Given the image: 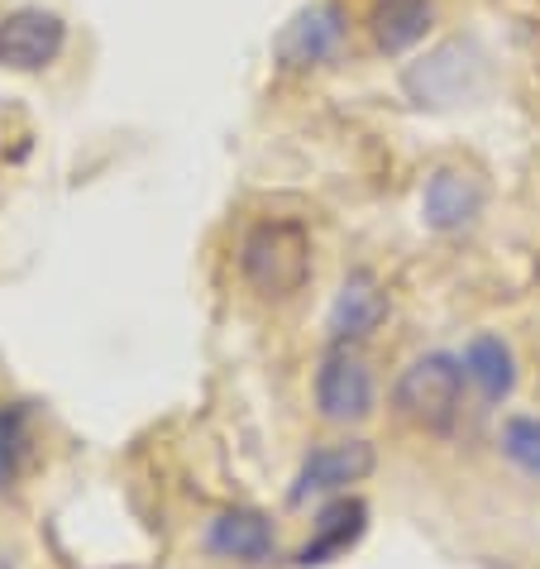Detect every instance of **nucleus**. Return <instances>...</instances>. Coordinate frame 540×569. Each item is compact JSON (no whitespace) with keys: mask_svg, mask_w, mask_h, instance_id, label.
I'll list each match as a JSON object with an SVG mask.
<instances>
[{"mask_svg":"<svg viewBox=\"0 0 540 569\" xmlns=\"http://www.w3.org/2000/svg\"><path fill=\"white\" fill-rule=\"evenodd\" d=\"M464 359L450 355V350H431V355H417L397 373L392 383V407L397 417L417 431H450L459 421V407H464Z\"/></svg>","mask_w":540,"mask_h":569,"instance_id":"nucleus-3","label":"nucleus"},{"mask_svg":"<svg viewBox=\"0 0 540 569\" xmlns=\"http://www.w3.org/2000/svg\"><path fill=\"white\" fill-rule=\"evenodd\" d=\"M72 29L58 10L49 6H20L0 14V68L6 72H49L58 68V58L68 53Z\"/></svg>","mask_w":540,"mask_h":569,"instance_id":"nucleus-7","label":"nucleus"},{"mask_svg":"<svg viewBox=\"0 0 540 569\" xmlns=\"http://www.w3.org/2000/svg\"><path fill=\"white\" fill-rule=\"evenodd\" d=\"M354 34V14L344 0H307L288 14V24L273 34V68L282 77H311L336 68Z\"/></svg>","mask_w":540,"mask_h":569,"instance_id":"nucleus-4","label":"nucleus"},{"mask_svg":"<svg viewBox=\"0 0 540 569\" xmlns=\"http://www.w3.org/2000/svg\"><path fill=\"white\" fill-rule=\"evenodd\" d=\"M440 24V0H373L363 14L373 49L383 58H402L411 49H421Z\"/></svg>","mask_w":540,"mask_h":569,"instance_id":"nucleus-11","label":"nucleus"},{"mask_svg":"<svg viewBox=\"0 0 540 569\" xmlns=\"http://www.w3.org/2000/svg\"><path fill=\"white\" fill-rule=\"evenodd\" d=\"M363 531H369V508H363V498H326V508L321 517H316V531H311V541L297 550L292 565L297 569H316V565H330V560H340L344 550H354L363 541Z\"/></svg>","mask_w":540,"mask_h":569,"instance_id":"nucleus-12","label":"nucleus"},{"mask_svg":"<svg viewBox=\"0 0 540 569\" xmlns=\"http://www.w3.org/2000/svg\"><path fill=\"white\" fill-rule=\"evenodd\" d=\"M459 359H464V378H469V388L479 392L483 407H498L517 392V355L502 336L479 330V336L459 350Z\"/></svg>","mask_w":540,"mask_h":569,"instance_id":"nucleus-13","label":"nucleus"},{"mask_svg":"<svg viewBox=\"0 0 540 569\" xmlns=\"http://www.w3.org/2000/svg\"><path fill=\"white\" fill-rule=\"evenodd\" d=\"M20 469V417H0V493L14 483Z\"/></svg>","mask_w":540,"mask_h":569,"instance_id":"nucleus-15","label":"nucleus"},{"mask_svg":"<svg viewBox=\"0 0 540 569\" xmlns=\"http://www.w3.org/2000/svg\"><path fill=\"white\" fill-rule=\"evenodd\" d=\"M201 550L211 560L226 565H268L278 560V531L273 517L259 508H226L206 521L201 531Z\"/></svg>","mask_w":540,"mask_h":569,"instance_id":"nucleus-10","label":"nucleus"},{"mask_svg":"<svg viewBox=\"0 0 540 569\" xmlns=\"http://www.w3.org/2000/svg\"><path fill=\"white\" fill-rule=\"evenodd\" d=\"M498 450L517 473H527V479L540 483V417H531V412L507 417L498 431Z\"/></svg>","mask_w":540,"mask_h":569,"instance_id":"nucleus-14","label":"nucleus"},{"mask_svg":"<svg viewBox=\"0 0 540 569\" xmlns=\"http://www.w3.org/2000/svg\"><path fill=\"white\" fill-rule=\"evenodd\" d=\"M488 211L483 172L464 163H436L421 182V226L431 234H469Z\"/></svg>","mask_w":540,"mask_h":569,"instance_id":"nucleus-8","label":"nucleus"},{"mask_svg":"<svg viewBox=\"0 0 540 569\" xmlns=\"http://www.w3.org/2000/svg\"><path fill=\"white\" fill-rule=\"evenodd\" d=\"M240 278L263 302L297 297L311 282V230L292 216L253 220L240 240Z\"/></svg>","mask_w":540,"mask_h":569,"instance_id":"nucleus-1","label":"nucleus"},{"mask_svg":"<svg viewBox=\"0 0 540 569\" xmlns=\"http://www.w3.org/2000/svg\"><path fill=\"white\" fill-rule=\"evenodd\" d=\"M378 407L373 369L354 345H330V355L316 369V412L326 426H363Z\"/></svg>","mask_w":540,"mask_h":569,"instance_id":"nucleus-6","label":"nucleus"},{"mask_svg":"<svg viewBox=\"0 0 540 569\" xmlns=\"http://www.w3.org/2000/svg\"><path fill=\"white\" fill-rule=\"evenodd\" d=\"M378 469V446L363 436H344V440H321V446L307 450L297 479L288 488L292 508H307L311 498H340L354 483H363Z\"/></svg>","mask_w":540,"mask_h":569,"instance_id":"nucleus-5","label":"nucleus"},{"mask_svg":"<svg viewBox=\"0 0 540 569\" xmlns=\"http://www.w3.org/2000/svg\"><path fill=\"white\" fill-rule=\"evenodd\" d=\"M392 316V297L378 282L373 268H354L344 273V282L336 288V302L326 311V336L330 345H359L383 330V321Z\"/></svg>","mask_w":540,"mask_h":569,"instance_id":"nucleus-9","label":"nucleus"},{"mask_svg":"<svg viewBox=\"0 0 540 569\" xmlns=\"http://www.w3.org/2000/svg\"><path fill=\"white\" fill-rule=\"evenodd\" d=\"M402 91L411 106L421 110H454L469 106L488 91V53L479 39H440L436 49H426L417 62L402 68Z\"/></svg>","mask_w":540,"mask_h":569,"instance_id":"nucleus-2","label":"nucleus"}]
</instances>
